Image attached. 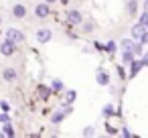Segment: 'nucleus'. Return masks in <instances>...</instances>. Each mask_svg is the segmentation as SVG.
Returning <instances> with one entry per match:
<instances>
[{
  "label": "nucleus",
  "mask_w": 148,
  "mask_h": 138,
  "mask_svg": "<svg viewBox=\"0 0 148 138\" xmlns=\"http://www.w3.org/2000/svg\"><path fill=\"white\" fill-rule=\"evenodd\" d=\"M6 39H8V41H12V43L16 45V43H23V41H25V35H23L18 29H10V31L6 33Z\"/></svg>",
  "instance_id": "1"
},
{
  "label": "nucleus",
  "mask_w": 148,
  "mask_h": 138,
  "mask_svg": "<svg viewBox=\"0 0 148 138\" xmlns=\"http://www.w3.org/2000/svg\"><path fill=\"white\" fill-rule=\"evenodd\" d=\"M146 33H148V31H146L144 23H138V25H134V27H132V37H134V39H138V41H140Z\"/></svg>",
  "instance_id": "2"
},
{
  "label": "nucleus",
  "mask_w": 148,
  "mask_h": 138,
  "mask_svg": "<svg viewBox=\"0 0 148 138\" xmlns=\"http://www.w3.org/2000/svg\"><path fill=\"white\" fill-rule=\"evenodd\" d=\"M0 51H2V55H6V57H10V55L14 53V43L6 39V41H4L2 45H0Z\"/></svg>",
  "instance_id": "3"
},
{
  "label": "nucleus",
  "mask_w": 148,
  "mask_h": 138,
  "mask_svg": "<svg viewBox=\"0 0 148 138\" xmlns=\"http://www.w3.org/2000/svg\"><path fill=\"white\" fill-rule=\"evenodd\" d=\"M49 12H51V10H49V4H47V2H45V4H37V6H35V14H37L39 19H45Z\"/></svg>",
  "instance_id": "4"
},
{
  "label": "nucleus",
  "mask_w": 148,
  "mask_h": 138,
  "mask_svg": "<svg viewBox=\"0 0 148 138\" xmlns=\"http://www.w3.org/2000/svg\"><path fill=\"white\" fill-rule=\"evenodd\" d=\"M37 41H39V43L51 41V31H49V29H39V31H37Z\"/></svg>",
  "instance_id": "5"
},
{
  "label": "nucleus",
  "mask_w": 148,
  "mask_h": 138,
  "mask_svg": "<svg viewBox=\"0 0 148 138\" xmlns=\"http://www.w3.org/2000/svg\"><path fill=\"white\" fill-rule=\"evenodd\" d=\"M67 21H69L71 25H79V23H81V14H79L77 10H69V14H67Z\"/></svg>",
  "instance_id": "6"
},
{
  "label": "nucleus",
  "mask_w": 148,
  "mask_h": 138,
  "mask_svg": "<svg viewBox=\"0 0 148 138\" xmlns=\"http://www.w3.org/2000/svg\"><path fill=\"white\" fill-rule=\"evenodd\" d=\"M12 14H14L16 19H23V16L27 14V8H25L23 4H14V8H12Z\"/></svg>",
  "instance_id": "7"
},
{
  "label": "nucleus",
  "mask_w": 148,
  "mask_h": 138,
  "mask_svg": "<svg viewBox=\"0 0 148 138\" xmlns=\"http://www.w3.org/2000/svg\"><path fill=\"white\" fill-rule=\"evenodd\" d=\"M2 77H4L6 81H14V79H16V71H14L12 67H8V69H4V73H2Z\"/></svg>",
  "instance_id": "8"
},
{
  "label": "nucleus",
  "mask_w": 148,
  "mask_h": 138,
  "mask_svg": "<svg viewBox=\"0 0 148 138\" xmlns=\"http://www.w3.org/2000/svg\"><path fill=\"white\" fill-rule=\"evenodd\" d=\"M95 81H97L99 85H108V83H110V77H108V73L99 71V73H97V77H95Z\"/></svg>",
  "instance_id": "9"
},
{
  "label": "nucleus",
  "mask_w": 148,
  "mask_h": 138,
  "mask_svg": "<svg viewBox=\"0 0 148 138\" xmlns=\"http://www.w3.org/2000/svg\"><path fill=\"white\" fill-rule=\"evenodd\" d=\"M142 65H144L142 61H134V59H132V71H130V75L134 77V75H136V73L140 71V67H142Z\"/></svg>",
  "instance_id": "10"
},
{
  "label": "nucleus",
  "mask_w": 148,
  "mask_h": 138,
  "mask_svg": "<svg viewBox=\"0 0 148 138\" xmlns=\"http://www.w3.org/2000/svg\"><path fill=\"white\" fill-rule=\"evenodd\" d=\"M120 45H122V51H134V43H132L130 39H126V41H122Z\"/></svg>",
  "instance_id": "11"
},
{
  "label": "nucleus",
  "mask_w": 148,
  "mask_h": 138,
  "mask_svg": "<svg viewBox=\"0 0 148 138\" xmlns=\"http://www.w3.org/2000/svg\"><path fill=\"white\" fill-rule=\"evenodd\" d=\"M63 118H65V110H61V112L53 114V118H51V120H53V124H59V122H61Z\"/></svg>",
  "instance_id": "12"
},
{
  "label": "nucleus",
  "mask_w": 148,
  "mask_h": 138,
  "mask_svg": "<svg viewBox=\"0 0 148 138\" xmlns=\"http://www.w3.org/2000/svg\"><path fill=\"white\" fill-rule=\"evenodd\" d=\"M136 8H138V2H136V0H130V2H128V12L136 14Z\"/></svg>",
  "instance_id": "13"
},
{
  "label": "nucleus",
  "mask_w": 148,
  "mask_h": 138,
  "mask_svg": "<svg viewBox=\"0 0 148 138\" xmlns=\"http://www.w3.org/2000/svg\"><path fill=\"white\" fill-rule=\"evenodd\" d=\"M132 59H134L132 51H124V63H132Z\"/></svg>",
  "instance_id": "14"
},
{
  "label": "nucleus",
  "mask_w": 148,
  "mask_h": 138,
  "mask_svg": "<svg viewBox=\"0 0 148 138\" xmlns=\"http://www.w3.org/2000/svg\"><path fill=\"white\" fill-rule=\"evenodd\" d=\"M4 134H6V136H14V130H12V126H10V124H6V126H4Z\"/></svg>",
  "instance_id": "15"
},
{
  "label": "nucleus",
  "mask_w": 148,
  "mask_h": 138,
  "mask_svg": "<svg viewBox=\"0 0 148 138\" xmlns=\"http://www.w3.org/2000/svg\"><path fill=\"white\" fill-rule=\"evenodd\" d=\"M83 31H85V33H91V31H93V23H85V25H83Z\"/></svg>",
  "instance_id": "16"
},
{
  "label": "nucleus",
  "mask_w": 148,
  "mask_h": 138,
  "mask_svg": "<svg viewBox=\"0 0 148 138\" xmlns=\"http://www.w3.org/2000/svg\"><path fill=\"white\" fill-rule=\"evenodd\" d=\"M71 102H75V91H69L67 93V104H71Z\"/></svg>",
  "instance_id": "17"
},
{
  "label": "nucleus",
  "mask_w": 148,
  "mask_h": 138,
  "mask_svg": "<svg viewBox=\"0 0 148 138\" xmlns=\"http://www.w3.org/2000/svg\"><path fill=\"white\" fill-rule=\"evenodd\" d=\"M61 87H63V83H61V81H53V89H55V91H59Z\"/></svg>",
  "instance_id": "18"
},
{
  "label": "nucleus",
  "mask_w": 148,
  "mask_h": 138,
  "mask_svg": "<svg viewBox=\"0 0 148 138\" xmlns=\"http://www.w3.org/2000/svg\"><path fill=\"white\" fill-rule=\"evenodd\" d=\"M103 114H106V116L114 114V108H112V106H106V108H103Z\"/></svg>",
  "instance_id": "19"
},
{
  "label": "nucleus",
  "mask_w": 148,
  "mask_h": 138,
  "mask_svg": "<svg viewBox=\"0 0 148 138\" xmlns=\"http://www.w3.org/2000/svg\"><path fill=\"white\" fill-rule=\"evenodd\" d=\"M0 122H4V124L8 122V116H6V112H4V114H0Z\"/></svg>",
  "instance_id": "20"
},
{
  "label": "nucleus",
  "mask_w": 148,
  "mask_h": 138,
  "mask_svg": "<svg viewBox=\"0 0 148 138\" xmlns=\"http://www.w3.org/2000/svg\"><path fill=\"white\" fill-rule=\"evenodd\" d=\"M0 108H2V110H4V112H8V110H10V108H8V104H6V102H0Z\"/></svg>",
  "instance_id": "21"
},
{
  "label": "nucleus",
  "mask_w": 148,
  "mask_h": 138,
  "mask_svg": "<svg viewBox=\"0 0 148 138\" xmlns=\"http://www.w3.org/2000/svg\"><path fill=\"white\" fill-rule=\"evenodd\" d=\"M83 134H85V136H91V134H93V128H85Z\"/></svg>",
  "instance_id": "22"
},
{
  "label": "nucleus",
  "mask_w": 148,
  "mask_h": 138,
  "mask_svg": "<svg viewBox=\"0 0 148 138\" xmlns=\"http://www.w3.org/2000/svg\"><path fill=\"white\" fill-rule=\"evenodd\" d=\"M142 63H144V65H148V53L144 55V59H142Z\"/></svg>",
  "instance_id": "23"
},
{
  "label": "nucleus",
  "mask_w": 148,
  "mask_h": 138,
  "mask_svg": "<svg viewBox=\"0 0 148 138\" xmlns=\"http://www.w3.org/2000/svg\"><path fill=\"white\" fill-rule=\"evenodd\" d=\"M45 2H47V4H49V2H55V0H45Z\"/></svg>",
  "instance_id": "24"
},
{
  "label": "nucleus",
  "mask_w": 148,
  "mask_h": 138,
  "mask_svg": "<svg viewBox=\"0 0 148 138\" xmlns=\"http://www.w3.org/2000/svg\"><path fill=\"white\" fill-rule=\"evenodd\" d=\"M146 8H148V0H146Z\"/></svg>",
  "instance_id": "25"
},
{
  "label": "nucleus",
  "mask_w": 148,
  "mask_h": 138,
  "mask_svg": "<svg viewBox=\"0 0 148 138\" xmlns=\"http://www.w3.org/2000/svg\"><path fill=\"white\" fill-rule=\"evenodd\" d=\"M0 23H2V19H0Z\"/></svg>",
  "instance_id": "26"
}]
</instances>
